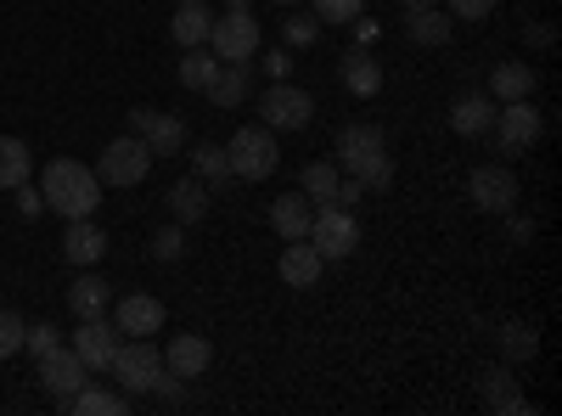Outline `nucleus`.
<instances>
[{
    "label": "nucleus",
    "mask_w": 562,
    "mask_h": 416,
    "mask_svg": "<svg viewBox=\"0 0 562 416\" xmlns=\"http://www.w3.org/2000/svg\"><path fill=\"white\" fill-rule=\"evenodd\" d=\"M355 180H360L366 192H389V187H394V153H383L378 164H366V169H360Z\"/></svg>",
    "instance_id": "36"
},
{
    "label": "nucleus",
    "mask_w": 562,
    "mask_h": 416,
    "mask_svg": "<svg viewBox=\"0 0 562 416\" xmlns=\"http://www.w3.org/2000/svg\"><path fill=\"white\" fill-rule=\"evenodd\" d=\"M209 45H214L220 63H254L259 57V18L248 7H231L225 18H214Z\"/></svg>",
    "instance_id": "4"
},
{
    "label": "nucleus",
    "mask_w": 562,
    "mask_h": 416,
    "mask_svg": "<svg viewBox=\"0 0 562 416\" xmlns=\"http://www.w3.org/2000/svg\"><path fill=\"white\" fill-rule=\"evenodd\" d=\"M113 327L130 333V338H158L164 333V304L153 293H130L113 304Z\"/></svg>",
    "instance_id": "15"
},
{
    "label": "nucleus",
    "mask_w": 562,
    "mask_h": 416,
    "mask_svg": "<svg viewBox=\"0 0 562 416\" xmlns=\"http://www.w3.org/2000/svg\"><path fill=\"white\" fill-rule=\"evenodd\" d=\"M281 282H288V288H315L321 282V270H326V259L310 248V237L304 243H288V248H281Z\"/></svg>",
    "instance_id": "20"
},
{
    "label": "nucleus",
    "mask_w": 562,
    "mask_h": 416,
    "mask_svg": "<svg viewBox=\"0 0 562 416\" xmlns=\"http://www.w3.org/2000/svg\"><path fill=\"white\" fill-rule=\"evenodd\" d=\"M310 119H315L310 90H299L288 79H276L270 90H259V124H270V130H304Z\"/></svg>",
    "instance_id": "8"
},
{
    "label": "nucleus",
    "mask_w": 562,
    "mask_h": 416,
    "mask_svg": "<svg viewBox=\"0 0 562 416\" xmlns=\"http://www.w3.org/2000/svg\"><path fill=\"white\" fill-rule=\"evenodd\" d=\"M400 7H405V12H416V7H434V0H400Z\"/></svg>",
    "instance_id": "47"
},
{
    "label": "nucleus",
    "mask_w": 562,
    "mask_h": 416,
    "mask_svg": "<svg viewBox=\"0 0 562 416\" xmlns=\"http://www.w3.org/2000/svg\"><path fill=\"white\" fill-rule=\"evenodd\" d=\"M310 248H315L321 259H349V254L360 248V225H355V214L338 209V203H321L315 220H310Z\"/></svg>",
    "instance_id": "6"
},
{
    "label": "nucleus",
    "mask_w": 562,
    "mask_h": 416,
    "mask_svg": "<svg viewBox=\"0 0 562 416\" xmlns=\"http://www.w3.org/2000/svg\"><path fill=\"white\" fill-rule=\"evenodd\" d=\"M490 130H495V147H501L506 158H524V153H535V142H540V108H529V97H524V102H501Z\"/></svg>",
    "instance_id": "7"
},
{
    "label": "nucleus",
    "mask_w": 562,
    "mask_h": 416,
    "mask_svg": "<svg viewBox=\"0 0 562 416\" xmlns=\"http://www.w3.org/2000/svg\"><path fill=\"white\" fill-rule=\"evenodd\" d=\"M63 411H74V416H119V411H124V394L97 389V383H79V389L63 400Z\"/></svg>",
    "instance_id": "28"
},
{
    "label": "nucleus",
    "mask_w": 562,
    "mask_h": 416,
    "mask_svg": "<svg viewBox=\"0 0 562 416\" xmlns=\"http://www.w3.org/2000/svg\"><path fill=\"white\" fill-rule=\"evenodd\" d=\"M34 378H40V389H45V394H57V400H68L79 383H90V378H85V360H79V349H74V344L45 349V355L34 360Z\"/></svg>",
    "instance_id": "9"
},
{
    "label": "nucleus",
    "mask_w": 562,
    "mask_h": 416,
    "mask_svg": "<svg viewBox=\"0 0 562 416\" xmlns=\"http://www.w3.org/2000/svg\"><path fill=\"white\" fill-rule=\"evenodd\" d=\"M68 310H74L79 321H85V315H108V310H113V288L85 265V270H79V282L68 288Z\"/></svg>",
    "instance_id": "22"
},
{
    "label": "nucleus",
    "mask_w": 562,
    "mask_h": 416,
    "mask_svg": "<svg viewBox=\"0 0 562 416\" xmlns=\"http://www.w3.org/2000/svg\"><path fill=\"white\" fill-rule=\"evenodd\" d=\"M360 198H366V187H360L355 175H349V180H338V209H355Z\"/></svg>",
    "instance_id": "44"
},
{
    "label": "nucleus",
    "mask_w": 562,
    "mask_h": 416,
    "mask_svg": "<svg viewBox=\"0 0 562 416\" xmlns=\"http://www.w3.org/2000/svg\"><path fill=\"white\" fill-rule=\"evenodd\" d=\"M383 153H389V142H383L378 124H344V130H338V164H344L349 175H360L366 164H378Z\"/></svg>",
    "instance_id": "14"
},
{
    "label": "nucleus",
    "mask_w": 562,
    "mask_h": 416,
    "mask_svg": "<svg viewBox=\"0 0 562 416\" xmlns=\"http://www.w3.org/2000/svg\"><path fill=\"white\" fill-rule=\"evenodd\" d=\"M310 220H315V203L304 192H288V198L270 203V225H276L281 243H304L310 237Z\"/></svg>",
    "instance_id": "17"
},
{
    "label": "nucleus",
    "mask_w": 562,
    "mask_h": 416,
    "mask_svg": "<svg viewBox=\"0 0 562 416\" xmlns=\"http://www.w3.org/2000/svg\"><path fill=\"white\" fill-rule=\"evenodd\" d=\"M355 34H360V45H371V40H378V23H366V18H355Z\"/></svg>",
    "instance_id": "46"
},
{
    "label": "nucleus",
    "mask_w": 562,
    "mask_h": 416,
    "mask_svg": "<svg viewBox=\"0 0 562 416\" xmlns=\"http://www.w3.org/2000/svg\"><path fill=\"white\" fill-rule=\"evenodd\" d=\"M23 333H29V321L18 310H0V360H12L23 349Z\"/></svg>",
    "instance_id": "34"
},
{
    "label": "nucleus",
    "mask_w": 562,
    "mask_h": 416,
    "mask_svg": "<svg viewBox=\"0 0 562 416\" xmlns=\"http://www.w3.org/2000/svg\"><path fill=\"white\" fill-rule=\"evenodd\" d=\"M276 7H299V0H276Z\"/></svg>",
    "instance_id": "48"
},
{
    "label": "nucleus",
    "mask_w": 562,
    "mask_h": 416,
    "mask_svg": "<svg viewBox=\"0 0 562 416\" xmlns=\"http://www.w3.org/2000/svg\"><path fill=\"white\" fill-rule=\"evenodd\" d=\"M29 164H34V158H29V147L18 142V135H0V187H7V192L23 187V180H29Z\"/></svg>",
    "instance_id": "30"
},
{
    "label": "nucleus",
    "mask_w": 562,
    "mask_h": 416,
    "mask_svg": "<svg viewBox=\"0 0 562 416\" xmlns=\"http://www.w3.org/2000/svg\"><path fill=\"white\" fill-rule=\"evenodd\" d=\"M479 394H484V405L490 411H501V416H535V405L512 389V372L506 366H490V372L479 378Z\"/></svg>",
    "instance_id": "19"
},
{
    "label": "nucleus",
    "mask_w": 562,
    "mask_h": 416,
    "mask_svg": "<svg viewBox=\"0 0 562 416\" xmlns=\"http://www.w3.org/2000/svg\"><path fill=\"white\" fill-rule=\"evenodd\" d=\"M366 12V0H315V23H355Z\"/></svg>",
    "instance_id": "35"
},
{
    "label": "nucleus",
    "mask_w": 562,
    "mask_h": 416,
    "mask_svg": "<svg viewBox=\"0 0 562 416\" xmlns=\"http://www.w3.org/2000/svg\"><path fill=\"white\" fill-rule=\"evenodd\" d=\"M506 237L518 243V248H529V243H535V220H529V214H512V209H506Z\"/></svg>",
    "instance_id": "41"
},
{
    "label": "nucleus",
    "mask_w": 562,
    "mask_h": 416,
    "mask_svg": "<svg viewBox=\"0 0 562 416\" xmlns=\"http://www.w3.org/2000/svg\"><path fill=\"white\" fill-rule=\"evenodd\" d=\"M209 29H214V12L203 7V0H180V12L169 23V40L186 52V45H209Z\"/></svg>",
    "instance_id": "24"
},
{
    "label": "nucleus",
    "mask_w": 562,
    "mask_h": 416,
    "mask_svg": "<svg viewBox=\"0 0 562 416\" xmlns=\"http://www.w3.org/2000/svg\"><path fill=\"white\" fill-rule=\"evenodd\" d=\"M203 97L214 108H243V97H248V63H220V74L209 79Z\"/></svg>",
    "instance_id": "27"
},
{
    "label": "nucleus",
    "mask_w": 562,
    "mask_h": 416,
    "mask_svg": "<svg viewBox=\"0 0 562 416\" xmlns=\"http://www.w3.org/2000/svg\"><path fill=\"white\" fill-rule=\"evenodd\" d=\"M524 40H529V45H540V52H546V45H551V29H546V23H529V29H524Z\"/></svg>",
    "instance_id": "45"
},
{
    "label": "nucleus",
    "mask_w": 562,
    "mask_h": 416,
    "mask_svg": "<svg viewBox=\"0 0 562 416\" xmlns=\"http://www.w3.org/2000/svg\"><path fill=\"white\" fill-rule=\"evenodd\" d=\"M108 372L119 378L124 394H153L158 378H164V349H158L153 338H130V344H119V355H113Z\"/></svg>",
    "instance_id": "3"
},
{
    "label": "nucleus",
    "mask_w": 562,
    "mask_h": 416,
    "mask_svg": "<svg viewBox=\"0 0 562 416\" xmlns=\"http://www.w3.org/2000/svg\"><path fill=\"white\" fill-rule=\"evenodd\" d=\"M344 90H349V97H378V90H383V63L371 52H349L344 57Z\"/></svg>",
    "instance_id": "26"
},
{
    "label": "nucleus",
    "mask_w": 562,
    "mask_h": 416,
    "mask_svg": "<svg viewBox=\"0 0 562 416\" xmlns=\"http://www.w3.org/2000/svg\"><path fill=\"white\" fill-rule=\"evenodd\" d=\"M467 192H473V203H479L484 214H506L512 203H518V175L501 169V164H484V169H473Z\"/></svg>",
    "instance_id": "13"
},
{
    "label": "nucleus",
    "mask_w": 562,
    "mask_h": 416,
    "mask_svg": "<svg viewBox=\"0 0 562 416\" xmlns=\"http://www.w3.org/2000/svg\"><path fill=\"white\" fill-rule=\"evenodd\" d=\"M57 344H63V333L52 327V321H40V327H29V333H23V349H29L34 360H40L45 349H57Z\"/></svg>",
    "instance_id": "38"
},
{
    "label": "nucleus",
    "mask_w": 562,
    "mask_h": 416,
    "mask_svg": "<svg viewBox=\"0 0 562 416\" xmlns=\"http://www.w3.org/2000/svg\"><path fill=\"white\" fill-rule=\"evenodd\" d=\"M495 338H501V355L506 360H535V349H540V333L529 327V321H506Z\"/></svg>",
    "instance_id": "32"
},
{
    "label": "nucleus",
    "mask_w": 562,
    "mask_h": 416,
    "mask_svg": "<svg viewBox=\"0 0 562 416\" xmlns=\"http://www.w3.org/2000/svg\"><path fill=\"white\" fill-rule=\"evenodd\" d=\"M225 7H248V0H225Z\"/></svg>",
    "instance_id": "49"
},
{
    "label": "nucleus",
    "mask_w": 562,
    "mask_h": 416,
    "mask_svg": "<svg viewBox=\"0 0 562 416\" xmlns=\"http://www.w3.org/2000/svg\"><path fill=\"white\" fill-rule=\"evenodd\" d=\"M119 344H124V333L113 327L108 315H85L79 333H74V349H79V360H85V372H108L113 355H119Z\"/></svg>",
    "instance_id": "10"
},
{
    "label": "nucleus",
    "mask_w": 562,
    "mask_h": 416,
    "mask_svg": "<svg viewBox=\"0 0 562 416\" xmlns=\"http://www.w3.org/2000/svg\"><path fill=\"white\" fill-rule=\"evenodd\" d=\"M12 192H18V214H29V220H40V214H45V198L29 187V180H23V187H12Z\"/></svg>",
    "instance_id": "43"
},
{
    "label": "nucleus",
    "mask_w": 562,
    "mask_h": 416,
    "mask_svg": "<svg viewBox=\"0 0 562 416\" xmlns=\"http://www.w3.org/2000/svg\"><path fill=\"white\" fill-rule=\"evenodd\" d=\"M405 34H411V45H428V52H439V45H450V34H456V18L439 12V7H416V12L405 18Z\"/></svg>",
    "instance_id": "21"
},
{
    "label": "nucleus",
    "mask_w": 562,
    "mask_h": 416,
    "mask_svg": "<svg viewBox=\"0 0 562 416\" xmlns=\"http://www.w3.org/2000/svg\"><path fill=\"white\" fill-rule=\"evenodd\" d=\"M108 254V231L97 225V220H68V237H63V259L74 265V270H85V265H97Z\"/></svg>",
    "instance_id": "16"
},
{
    "label": "nucleus",
    "mask_w": 562,
    "mask_h": 416,
    "mask_svg": "<svg viewBox=\"0 0 562 416\" xmlns=\"http://www.w3.org/2000/svg\"><path fill=\"white\" fill-rule=\"evenodd\" d=\"M490 124H495V97H484V90H467V97L450 102V130L467 135V142H473V135H484Z\"/></svg>",
    "instance_id": "18"
},
{
    "label": "nucleus",
    "mask_w": 562,
    "mask_h": 416,
    "mask_svg": "<svg viewBox=\"0 0 562 416\" xmlns=\"http://www.w3.org/2000/svg\"><path fill=\"white\" fill-rule=\"evenodd\" d=\"M495 7H501V0H450V18L456 23H484Z\"/></svg>",
    "instance_id": "39"
},
{
    "label": "nucleus",
    "mask_w": 562,
    "mask_h": 416,
    "mask_svg": "<svg viewBox=\"0 0 562 416\" xmlns=\"http://www.w3.org/2000/svg\"><path fill=\"white\" fill-rule=\"evenodd\" d=\"M281 34H288V45H304V52H310V45L321 40V23L315 18H288V29H281Z\"/></svg>",
    "instance_id": "40"
},
{
    "label": "nucleus",
    "mask_w": 562,
    "mask_h": 416,
    "mask_svg": "<svg viewBox=\"0 0 562 416\" xmlns=\"http://www.w3.org/2000/svg\"><path fill=\"white\" fill-rule=\"evenodd\" d=\"M214 74H220V63H214L209 45H186V57H180V85H186V90H209Z\"/></svg>",
    "instance_id": "29"
},
{
    "label": "nucleus",
    "mask_w": 562,
    "mask_h": 416,
    "mask_svg": "<svg viewBox=\"0 0 562 416\" xmlns=\"http://www.w3.org/2000/svg\"><path fill=\"white\" fill-rule=\"evenodd\" d=\"M192 169H198V180H231V158H225V147H214V142H203V147H192Z\"/></svg>",
    "instance_id": "33"
},
{
    "label": "nucleus",
    "mask_w": 562,
    "mask_h": 416,
    "mask_svg": "<svg viewBox=\"0 0 562 416\" xmlns=\"http://www.w3.org/2000/svg\"><path fill=\"white\" fill-rule=\"evenodd\" d=\"M130 135L147 142L153 158H169V153H186V124L175 113H153V108H130Z\"/></svg>",
    "instance_id": "11"
},
{
    "label": "nucleus",
    "mask_w": 562,
    "mask_h": 416,
    "mask_svg": "<svg viewBox=\"0 0 562 416\" xmlns=\"http://www.w3.org/2000/svg\"><path fill=\"white\" fill-rule=\"evenodd\" d=\"M338 164H310L304 169V180H299V192L310 198V203H338Z\"/></svg>",
    "instance_id": "31"
},
{
    "label": "nucleus",
    "mask_w": 562,
    "mask_h": 416,
    "mask_svg": "<svg viewBox=\"0 0 562 416\" xmlns=\"http://www.w3.org/2000/svg\"><path fill=\"white\" fill-rule=\"evenodd\" d=\"M214 366V344L203 338V333H175L169 338V349H164V372H175L180 383H192V378H203Z\"/></svg>",
    "instance_id": "12"
},
{
    "label": "nucleus",
    "mask_w": 562,
    "mask_h": 416,
    "mask_svg": "<svg viewBox=\"0 0 562 416\" xmlns=\"http://www.w3.org/2000/svg\"><path fill=\"white\" fill-rule=\"evenodd\" d=\"M259 68H265V79L276 85V79H288V74H293V57H288V52H265Z\"/></svg>",
    "instance_id": "42"
},
{
    "label": "nucleus",
    "mask_w": 562,
    "mask_h": 416,
    "mask_svg": "<svg viewBox=\"0 0 562 416\" xmlns=\"http://www.w3.org/2000/svg\"><path fill=\"white\" fill-rule=\"evenodd\" d=\"M147 169H153V153H147L140 135H119V142H108L102 158H97V180H102V187H140Z\"/></svg>",
    "instance_id": "5"
},
{
    "label": "nucleus",
    "mask_w": 562,
    "mask_h": 416,
    "mask_svg": "<svg viewBox=\"0 0 562 416\" xmlns=\"http://www.w3.org/2000/svg\"><path fill=\"white\" fill-rule=\"evenodd\" d=\"M490 97H495V102H524V97H535V63H501V68L490 74Z\"/></svg>",
    "instance_id": "25"
},
{
    "label": "nucleus",
    "mask_w": 562,
    "mask_h": 416,
    "mask_svg": "<svg viewBox=\"0 0 562 416\" xmlns=\"http://www.w3.org/2000/svg\"><path fill=\"white\" fill-rule=\"evenodd\" d=\"M186 254V225H164L158 237H153V259H164V265H175Z\"/></svg>",
    "instance_id": "37"
},
{
    "label": "nucleus",
    "mask_w": 562,
    "mask_h": 416,
    "mask_svg": "<svg viewBox=\"0 0 562 416\" xmlns=\"http://www.w3.org/2000/svg\"><path fill=\"white\" fill-rule=\"evenodd\" d=\"M169 214H175V225H198L209 214V180H198V175L175 180L169 187Z\"/></svg>",
    "instance_id": "23"
},
{
    "label": "nucleus",
    "mask_w": 562,
    "mask_h": 416,
    "mask_svg": "<svg viewBox=\"0 0 562 416\" xmlns=\"http://www.w3.org/2000/svg\"><path fill=\"white\" fill-rule=\"evenodd\" d=\"M225 158H231V175H237V180H270L276 164H281L276 130H270V124H243V130L225 142Z\"/></svg>",
    "instance_id": "2"
},
{
    "label": "nucleus",
    "mask_w": 562,
    "mask_h": 416,
    "mask_svg": "<svg viewBox=\"0 0 562 416\" xmlns=\"http://www.w3.org/2000/svg\"><path fill=\"white\" fill-rule=\"evenodd\" d=\"M40 198H45V209H57L63 220H85V214H97V203H102V180H97V169L79 164V158H52L45 175H40Z\"/></svg>",
    "instance_id": "1"
}]
</instances>
